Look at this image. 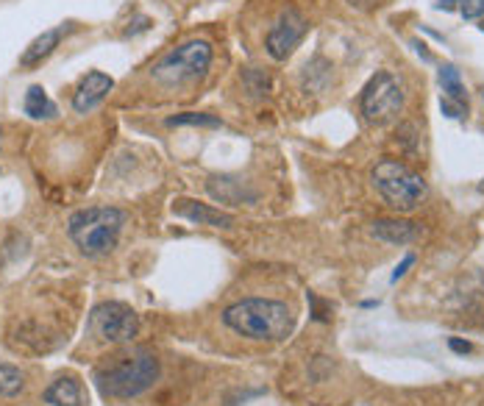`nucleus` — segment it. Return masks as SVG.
I'll use <instances>...</instances> for the list:
<instances>
[{"mask_svg":"<svg viewBox=\"0 0 484 406\" xmlns=\"http://www.w3.org/2000/svg\"><path fill=\"white\" fill-rule=\"evenodd\" d=\"M157 379H159V359L148 348H128L123 354H114L92 373L98 393L111 401L137 398L145 390H150Z\"/></svg>","mask_w":484,"mask_h":406,"instance_id":"nucleus-1","label":"nucleus"},{"mask_svg":"<svg viewBox=\"0 0 484 406\" xmlns=\"http://www.w3.org/2000/svg\"><path fill=\"white\" fill-rule=\"evenodd\" d=\"M223 323L234 334L259 342H281L296 332V315L284 301L273 298H245L228 306Z\"/></svg>","mask_w":484,"mask_h":406,"instance_id":"nucleus-2","label":"nucleus"},{"mask_svg":"<svg viewBox=\"0 0 484 406\" xmlns=\"http://www.w3.org/2000/svg\"><path fill=\"white\" fill-rule=\"evenodd\" d=\"M128 215L114 206H92L81 209L67 220L70 240L79 245L84 257H106L120 240V231Z\"/></svg>","mask_w":484,"mask_h":406,"instance_id":"nucleus-3","label":"nucleus"},{"mask_svg":"<svg viewBox=\"0 0 484 406\" xmlns=\"http://www.w3.org/2000/svg\"><path fill=\"white\" fill-rule=\"evenodd\" d=\"M371 179L373 187L381 192V198L398 211H415L426 201V195H429L426 181L401 159H381L373 167Z\"/></svg>","mask_w":484,"mask_h":406,"instance_id":"nucleus-4","label":"nucleus"},{"mask_svg":"<svg viewBox=\"0 0 484 406\" xmlns=\"http://www.w3.org/2000/svg\"><path fill=\"white\" fill-rule=\"evenodd\" d=\"M211 56H215L211 42L189 40L179 48H173L170 53H165L162 59L153 65V79H157L159 84H167V87L201 79L211 65Z\"/></svg>","mask_w":484,"mask_h":406,"instance_id":"nucleus-5","label":"nucleus"},{"mask_svg":"<svg viewBox=\"0 0 484 406\" xmlns=\"http://www.w3.org/2000/svg\"><path fill=\"white\" fill-rule=\"evenodd\" d=\"M403 109V84L393 73L379 70L362 89V114L371 126L393 123Z\"/></svg>","mask_w":484,"mask_h":406,"instance_id":"nucleus-6","label":"nucleus"},{"mask_svg":"<svg viewBox=\"0 0 484 406\" xmlns=\"http://www.w3.org/2000/svg\"><path fill=\"white\" fill-rule=\"evenodd\" d=\"M89 334L109 345H126L140 334V318L123 301H104L89 312Z\"/></svg>","mask_w":484,"mask_h":406,"instance_id":"nucleus-7","label":"nucleus"},{"mask_svg":"<svg viewBox=\"0 0 484 406\" xmlns=\"http://www.w3.org/2000/svg\"><path fill=\"white\" fill-rule=\"evenodd\" d=\"M306 31H309V23L298 9L281 11L279 20L273 23V28L267 31V53L273 56L276 62L289 59L293 50L303 42Z\"/></svg>","mask_w":484,"mask_h":406,"instance_id":"nucleus-8","label":"nucleus"},{"mask_svg":"<svg viewBox=\"0 0 484 406\" xmlns=\"http://www.w3.org/2000/svg\"><path fill=\"white\" fill-rule=\"evenodd\" d=\"M173 215H179L189 223H198V226H211V228H231L234 226V218L226 215V211L201 203V201H192V198H179L173 203Z\"/></svg>","mask_w":484,"mask_h":406,"instance_id":"nucleus-9","label":"nucleus"},{"mask_svg":"<svg viewBox=\"0 0 484 406\" xmlns=\"http://www.w3.org/2000/svg\"><path fill=\"white\" fill-rule=\"evenodd\" d=\"M111 87H114L111 75H106L101 70L87 73L84 79H81V84H79V89H75V95H73V109L75 111H89V109H95L111 92Z\"/></svg>","mask_w":484,"mask_h":406,"instance_id":"nucleus-10","label":"nucleus"},{"mask_svg":"<svg viewBox=\"0 0 484 406\" xmlns=\"http://www.w3.org/2000/svg\"><path fill=\"white\" fill-rule=\"evenodd\" d=\"M418 223L412 220H398V218H381L373 223L371 234L381 242H390V245H410L418 240Z\"/></svg>","mask_w":484,"mask_h":406,"instance_id":"nucleus-11","label":"nucleus"},{"mask_svg":"<svg viewBox=\"0 0 484 406\" xmlns=\"http://www.w3.org/2000/svg\"><path fill=\"white\" fill-rule=\"evenodd\" d=\"M206 187H209V195L215 201H220V203L240 206V203H254L257 201V192H248L242 181L231 179V176H211Z\"/></svg>","mask_w":484,"mask_h":406,"instance_id":"nucleus-12","label":"nucleus"},{"mask_svg":"<svg viewBox=\"0 0 484 406\" xmlns=\"http://www.w3.org/2000/svg\"><path fill=\"white\" fill-rule=\"evenodd\" d=\"M42 401L48 406H84L81 381L75 379V376H59L42 393Z\"/></svg>","mask_w":484,"mask_h":406,"instance_id":"nucleus-13","label":"nucleus"},{"mask_svg":"<svg viewBox=\"0 0 484 406\" xmlns=\"http://www.w3.org/2000/svg\"><path fill=\"white\" fill-rule=\"evenodd\" d=\"M62 36H65V26H59V28H50V31H42L36 40L26 48V53L20 56V67H36V65H42L48 56L59 48V42H62Z\"/></svg>","mask_w":484,"mask_h":406,"instance_id":"nucleus-14","label":"nucleus"},{"mask_svg":"<svg viewBox=\"0 0 484 406\" xmlns=\"http://www.w3.org/2000/svg\"><path fill=\"white\" fill-rule=\"evenodd\" d=\"M23 109H26V114H28L31 120H50V118H56V103L48 98V92L40 84L28 87Z\"/></svg>","mask_w":484,"mask_h":406,"instance_id":"nucleus-15","label":"nucleus"},{"mask_svg":"<svg viewBox=\"0 0 484 406\" xmlns=\"http://www.w3.org/2000/svg\"><path fill=\"white\" fill-rule=\"evenodd\" d=\"M437 79H440V87H442V98H449V101H457L462 106H468V89H465L462 79H459V70L454 65H442L440 73H437Z\"/></svg>","mask_w":484,"mask_h":406,"instance_id":"nucleus-16","label":"nucleus"},{"mask_svg":"<svg viewBox=\"0 0 484 406\" xmlns=\"http://www.w3.org/2000/svg\"><path fill=\"white\" fill-rule=\"evenodd\" d=\"M26 387V376L20 367L0 362V398H14L20 395Z\"/></svg>","mask_w":484,"mask_h":406,"instance_id":"nucleus-17","label":"nucleus"},{"mask_svg":"<svg viewBox=\"0 0 484 406\" xmlns=\"http://www.w3.org/2000/svg\"><path fill=\"white\" fill-rule=\"evenodd\" d=\"M167 126H204V128H220V118L215 114H201V111H184V114H176V118H170Z\"/></svg>","mask_w":484,"mask_h":406,"instance_id":"nucleus-18","label":"nucleus"},{"mask_svg":"<svg viewBox=\"0 0 484 406\" xmlns=\"http://www.w3.org/2000/svg\"><path fill=\"white\" fill-rule=\"evenodd\" d=\"M306 301H309V306H312V318L318 323H328V320H332V306H326L315 293H306Z\"/></svg>","mask_w":484,"mask_h":406,"instance_id":"nucleus-19","label":"nucleus"},{"mask_svg":"<svg viewBox=\"0 0 484 406\" xmlns=\"http://www.w3.org/2000/svg\"><path fill=\"white\" fill-rule=\"evenodd\" d=\"M440 109L445 118H451V120H462L465 114H468V106H462L457 101H449V98H440Z\"/></svg>","mask_w":484,"mask_h":406,"instance_id":"nucleus-20","label":"nucleus"},{"mask_svg":"<svg viewBox=\"0 0 484 406\" xmlns=\"http://www.w3.org/2000/svg\"><path fill=\"white\" fill-rule=\"evenodd\" d=\"M459 11H462L465 20H479V17L484 14V0H462Z\"/></svg>","mask_w":484,"mask_h":406,"instance_id":"nucleus-21","label":"nucleus"},{"mask_svg":"<svg viewBox=\"0 0 484 406\" xmlns=\"http://www.w3.org/2000/svg\"><path fill=\"white\" fill-rule=\"evenodd\" d=\"M412 264H415V254H406V257L401 259V264L393 270V284H396L398 279H403V276H406V270H410Z\"/></svg>","mask_w":484,"mask_h":406,"instance_id":"nucleus-22","label":"nucleus"},{"mask_svg":"<svg viewBox=\"0 0 484 406\" xmlns=\"http://www.w3.org/2000/svg\"><path fill=\"white\" fill-rule=\"evenodd\" d=\"M449 348H451V351H457V354H471L473 351V345L468 340H459V337H451Z\"/></svg>","mask_w":484,"mask_h":406,"instance_id":"nucleus-23","label":"nucleus"},{"mask_svg":"<svg viewBox=\"0 0 484 406\" xmlns=\"http://www.w3.org/2000/svg\"><path fill=\"white\" fill-rule=\"evenodd\" d=\"M459 4H462V0H437V9H442V11H454V9H459Z\"/></svg>","mask_w":484,"mask_h":406,"instance_id":"nucleus-24","label":"nucleus"},{"mask_svg":"<svg viewBox=\"0 0 484 406\" xmlns=\"http://www.w3.org/2000/svg\"><path fill=\"white\" fill-rule=\"evenodd\" d=\"M479 28H481V31H484V20H481V26H479Z\"/></svg>","mask_w":484,"mask_h":406,"instance_id":"nucleus-25","label":"nucleus"},{"mask_svg":"<svg viewBox=\"0 0 484 406\" xmlns=\"http://www.w3.org/2000/svg\"><path fill=\"white\" fill-rule=\"evenodd\" d=\"M481 98H484V89H481Z\"/></svg>","mask_w":484,"mask_h":406,"instance_id":"nucleus-26","label":"nucleus"}]
</instances>
